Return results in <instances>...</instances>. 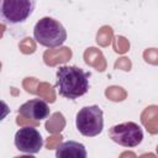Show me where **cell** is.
Masks as SVG:
<instances>
[{
	"mask_svg": "<svg viewBox=\"0 0 158 158\" xmlns=\"http://www.w3.org/2000/svg\"><path fill=\"white\" fill-rule=\"evenodd\" d=\"M56 158H88L86 148L77 141H65L59 143L56 149Z\"/></svg>",
	"mask_w": 158,
	"mask_h": 158,
	"instance_id": "8",
	"label": "cell"
},
{
	"mask_svg": "<svg viewBox=\"0 0 158 158\" xmlns=\"http://www.w3.org/2000/svg\"><path fill=\"white\" fill-rule=\"evenodd\" d=\"M75 127L85 137H95L102 132L104 112L98 105L81 107L75 115Z\"/></svg>",
	"mask_w": 158,
	"mask_h": 158,
	"instance_id": "4",
	"label": "cell"
},
{
	"mask_svg": "<svg viewBox=\"0 0 158 158\" xmlns=\"http://www.w3.org/2000/svg\"><path fill=\"white\" fill-rule=\"evenodd\" d=\"M33 38L43 47L56 48L65 42L67 31L58 20L44 16L36 22L33 27Z\"/></svg>",
	"mask_w": 158,
	"mask_h": 158,
	"instance_id": "2",
	"label": "cell"
},
{
	"mask_svg": "<svg viewBox=\"0 0 158 158\" xmlns=\"http://www.w3.org/2000/svg\"><path fill=\"white\" fill-rule=\"evenodd\" d=\"M17 112L27 118H31L33 121H42V120H46L49 115H51V110H49V106L48 104L42 100V99H31L26 102H23Z\"/></svg>",
	"mask_w": 158,
	"mask_h": 158,
	"instance_id": "7",
	"label": "cell"
},
{
	"mask_svg": "<svg viewBox=\"0 0 158 158\" xmlns=\"http://www.w3.org/2000/svg\"><path fill=\"white\" fill-rule=\"evenodd\" d=\"M9 114H10V107H9V105H7L5 101L0 100V122H1Z\"/></svg>",
	"mask_w": 158,
	"mask_h": 158,
	"instance_id": "9",
	"label": "cell"
},
{
	"mask_svg": "<svg viewBox=\"0 0 158 158\" xmlns=\"http://www.w3.org/2000/svg\"><path fill=\"white\" fill-rule=\"evenodd\" d=\"M109 137L122 147H137L143 139V131L138 123L128 121L110 127Z\"/></svg>",
	"mask_w": 158,
	"mask_h": 158,
	"instance_id": "5",
	"label": "cell"
},
{
	"mask_svg": "<svg viewBox=\"0 0 158 158\" xmlns=\"http://www.w3.org/2000/svg\"><path fill=\"white\" fill-rule=\"evenodd\" d=\"M56 88L60 96L75 100L89 90V74L77 65H63L56 73Z\"/></svg>",
	"mask_w": 158,
	"mask_h": 158,
	"instance_id": "1",
	"label": "cell"
},
{
	"mask_svg": "<svg viewBox=\"0 0 158 158\" xmlns=\"http://www.w3.org/2000/svg\"><path fill=\"white\" fill-rule=\"evenodd\" d=\"M14 158H36V157H33L32 154H23V156H16Z\"/></svg>",
	"mask_w": 158,
	"mask_h": 158,
	"instance_id": "10",
	"label": "cell"
},
{
	"mask_svg": "<svg viewBox=\"0 0 158 158\" xmlns=\"http://www.w3.org/2000/svg\"><path fill=\"white\" fill-rule=\"evenodd\" d=\"M35 7V0H0V20L9 26L23 23Z\"/></svg>",
	"mask_w": 158,
	"mask_h": 158,
	"instance_id": "3",
	"label": "cell"
},
{
	"mask_svg": "<svg viewBox=\"0 0 158 158\" xmlns=\"http://www.w3.org/2000/svg\"><path fill=\"white\" fill-rule=\"evenodd\" d=\"M14 143L19 151L26 154H36L43 147V138L37 128L25 126L15 133Z\"/></svg>",
	"mask_w": 158,
	"mask_h": 158,
	"instance_id": "6",
	"label": "cell"
}]
</instances>
